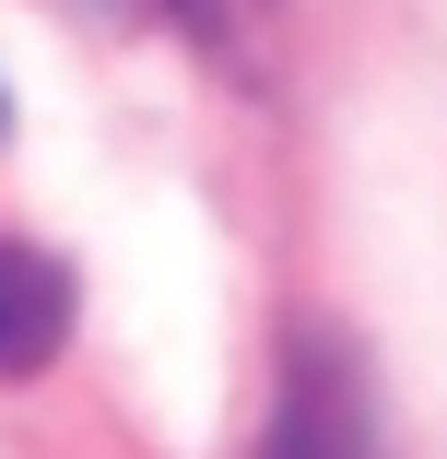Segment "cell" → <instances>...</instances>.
<instances>
[{"instance_id":"1","label":"cell","mask_w":447,"mask_h":459,"mask_svg":"<svg viewBox=\"0 0 447 459\" xmlns=\"http://www.w3.org/2000/svg\"><path fill=\"white\" fill-rule=\"evenodd\" d=\"M259 459H389L377 447L365 353H353L341 330H295L283 342V401H271V447Z\"/></svg>"},{"instance_id":"2","label":"cell","mask_w":447,"mask_h":459,"mask_svg":"<svg viewBox=\"0 0 447 459\" xmlns=\"http://www.w3.org/2000/svg\"><path fill=\"white\" fill-rule=\"evenodd\" d=\"M71 342V271L47 247H0V377H36Z\"/></svg>"},{"instance_id":"3","label":"cell","mask_w":447,"mask_h":459,"mask_svg":"<svg viewBox=\"0 0 447 459\" xmlns=\"http://www.w3.org/2000/svg\"><path fill=\"white\" fill-rule=\"evenodd\" d=\"M0 130H13V107H0Z\"/></svg>"}]
</instances>
